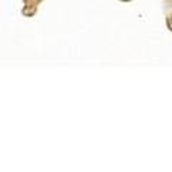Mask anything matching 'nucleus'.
Instances as JSON below:
<instances>
[]
</instances>
